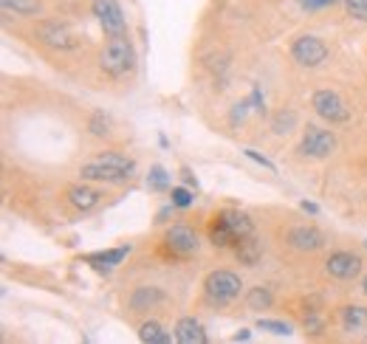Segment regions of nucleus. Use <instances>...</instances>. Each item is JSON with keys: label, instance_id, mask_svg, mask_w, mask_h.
I'll return each instance as SVG.
<instances>
[{"label": "nucleus", "instance_id": "nucleus-26", "mask_svg": "<svg viewBox=\"0 0 367 344\" xmlns=\"http://www.w3.org/2000/svg\"><path fill=\"white\" fill-rule=\"evenodd\" d=\"M91 135H108L111 133V118L102 113V111H97V113L91 116Z\"/></svg>", "mask_w": 367, "mask_h": 344}, {"label": "nucleus", "instance_id": "nucleus-21", "mask_svg": "<svg viewBox=\"0 0 367 344\" xmlns=\"http://www.w3.org/2000/svg\"><path fill=\"white\" fill-rule=\"evenodd\" d=\"M271 291L268 288H263V285H257V288H251L248 294H246V305L251 308V311H265V308H271Z\"/></svg>", "mask_w": 367, "mask_h": 344}, {"label": "nucleus", "instance_id": "nucleus-17", "mask_svg": "<svg viewBox=\"0 0 367 344\" xmlns=\"http://www.w3.org/2000/svg\"><path fill=\"white\" fill-rule=\"evenodd\" d=\"M235 254H238V260H241L243 265H257V262H260V257H263V248H260L257 237H254V234H248V237H243V240H238V243H235Z\"/></svg>", "mask_w": 367, "mask_h": 344}, {"label": "nucleus", "instance_id": "nucleus-34", "mask_svg": "<svg viewBox=\"0 0 367 344\" xmlns=\"http://www.w3.org/2000/svg\"><path fill=\"white\" fill-rule=\"evenodd\" d=\"M170 209H172V206H164V209L158 212V218H155V221H158V223H164V221L170 218Z\"/></svg>", "mask_w": 367, "mask_h": 344}, {"label": "nucleus", "instance_id": "nucleus-31", "mask_svg": "<svg viewBox=\"0 0 367 344\" xmlns=\"http://www.w3.org/2000/svg\"><path fill=\"white\" fill-rule=\"evenodd\" d=\"M248 99H251V108H254V111H263V94H260V88H254Z\"/></svg>", "mask_w": 367, "mask_h": 344}, {"label": "nucleus", "instance_id": "nucleus-23", "mask_svg": "<svg viewBox=\"0 0 367 344\" xmlns=\"http://www.w3.org/2000/svg\"><path fill=\"white\" fill-rule=\"evenodd\" d=\"M147 187L153 192H167L170 189V172L164 167H153L150 175H147Z\"/></svg>", "mask_w": 367, "mask_h": 344}, {"label": "nucleus", "instance_id": "nucleus-4", "mask_svg": "<svg viewBox=\"0 0 367 344\" xmlns=\"http://www.w3.org/2000/svg\"><path fill=\"white\" fill-rule=\"evenodd\" d=\"M34 37L51 51H74V48H80V37L65 20H43V23H37Z\"/></svg>", "mask_w": 367, "mask_h": 344}, {"label": "nucleus", "instance_id": "nucleus-12", "mask_svg": "<svg viewBox=\"0 0 367 344\" xmlns=\"http://www.w3.org/2000/svg\"><path fill=\"white\" fill-rule=\"evenodd\" d=\"M164 299H167L164 291L150 288V285H141V288H136V291L130 294V308H133V311H150V308L161 305Z\"/></svg>", "mask_w": 367, "mask_h": 344}, {"label": "nucleus", "instance_id": "nucleus-8", "mask_svg": "<svg viewBox=\"0 0 367 344\" xmlns=\"http://www.w3.org/2000/svg\"><path fill=\"white\" fill-rule=\"evenodd\" d=\"M311 105H314V111L317 116H322L325 121H331V124H342V121H348V108H345V102L339 99V94H334V91H317L314 94V99H311Z\"/></svg>", "mask_w": 367, "mask_h": 344}, {"label": "nucleus", "instance_id": "nucleus-30", "mask_svg": "<svg viewBox=\"0 0 367 344\" xmlns=\"http://www.w3.org/2000/svg\"><path fill=\"white\" fill-rule=\"evenodd\" d=\"M294 118H297V116L291 113V111H288V113H280V118L274 121V133H288L291 124H294Z\"/></svg>", "mask_w": 367, "mask_h": 344}, {"label": "nucleus", "instance_id": "nucleus-3", "mask_svg": "<svg viewBox=\"0 0 367 344\" xmlns=\"http://www.w3.org/2000/svg\"><path fill=\"white\" fill-rule=\"evenodd\" d=\"M241 291H243L241 277L235 271H226V268H218L204 279V296L212 305H229L241 296Z\"/></svg>", "mask_w": 367, "mask_h": 344}, {"label": "nucleus", "instance_id": "nucleus-22", "mask_svg": "<svg viewBox=\"0 0 367 344\" xmlns=\"http://www.w3.org/2000/svg\"><path fill=\"white\" fill-rule=\"evenodd\" d=\"M0 6L6 11H14V14H23V17H31L40 11V0H0Z\"/></svg>", "mask_w": 367, "mask_h": 344}, {"label": "nucleus", "instance_id": "nucleus-32", "mask_svg": "<svg viewBox=\"0 0 367 344\" xmlns=\"http://www.w3.org/2000/svg\"><path fill=\"white\" fill-rule=\"evenodd\" d=\"M300 209H302V212H308V215H319V206H317V204H311V201H302V204H300Z\"/></svg>", "mask_w": 367, "mask_h": 344}, {"label": "nucleus", "instance_id": "nucleus-36", "mask_svg": "<svg viewBox=\"0 0 367 344\" xmlns=\"http://www.w3.org/2000/svg\"><path fill=\"white\" fill-rule=\"evenodd\" d=\"M365 294H367V277H365Z\"/></svg>", "mask_w": 367, "mask_h": 344}, {"label": "nucleus", "instance_id": "nucleus-28", "mask_svg": "<svg viewBox=\"0 0 367 344\" xmlns=\"http://www.w3.org/2000/svg\"><path fill=\"white\" fill-rule=\"evenodd\" d=\"M243 152H246V158H251L254 164H260V167H265L268 172H277V164H274L271 158H265V155H260L257 150H243Z\"/></svg>", "mask_w": 367, "mask_h": 344}, {"label": "nucleus", "instance_id": "nucleus-6", "mask_svg": "<svg viewBox=\"0 0 367 344\" xmlns=\"http://www.w3.org/2000/svg\"><path fill=\"white\" fill-rule=\"evenodd\" d=\"M91 11L97 14V20H99V26L105 28L108 37L127 34V20H124V11L119 0H94Z\"/></svg>", "mask_w": 367, "mask_h": 344}, {"label": "nucleus", "instance_id": "nucleus-27", "mask_svg": "<svg viewBox=\"0 0 367 344\" xmlns=\"http://www.w3.org/2000/svg\"><path fill=\"white\" fill-rule=\"evenodd\" d=\"M345 6H348V14L354 20L367 23V0H345Z\"/></svg>", "mask_w": 367, "mask_h": 344}, {"label": "nucleus", "instance_id": "nucleus-15", "mask_svg": "<svg viewBox=\"0 0 367 344\" xmlns=\"http://www.w3.org/2000/svg\"><path fill=\"white\" fill-rule=\"evenodd\" d=\"M218 218L226 223V229L232 231L235 243H238V240H243V237H248V234H254V226H251L248 215H243V212H221Z\"/></svg>", "mask_w": 367, "mask_h": 344}, {"label": "nucleus", "instance_id": "nucleus-20", "mask_svg": "<svg viewBox=\"0 0 367 344\" xmlns=\"http://www.w3.org/2000/svg\"><path fill=\"white\" fill-rule=\"evenodd\" d=\"M209 240H212V245H218V248H226V245H235V237H232V231L226 229V223L215 215V221H212V226H209Z\"/></svg>", "mask_w": 367, "mask_h": 344}, {"label": "nucleus", "instance_id": "nucleus-9", "mask_svg": "<svg viewBox=\"0 0 367 344\" xmlns=\"http://www.w3.org/2000/svg\"><path fill=\"white\" fill-rule=\"evenodd\" d=\"M164 245L175 257H190V254L198 251L201 240H198V234L190 229V226H172V229H167V234H164Z\"/></svg>", "mask_w": 367, "mask_h": 344}, {"label": "nucleus", "instance_id": "nucleus-25", "mask_svg": "<svg viewBox=\"0 0 367 344\" xmlns=\"http://www.w3.org/2000/svg\"><path fill=\"white\" fill-rule=\"evenodd\" d=\"M257 331H268L274 336H288L291 333V325L288 322H280V319H260L257 322Z\"/></svg>", "mask_w": 367, "mask_h": 344}, {"label": "nucleus", "instance_id": "nucleus-10", "mask_svg": "<svg viewBox=\"0 0 367 344\" xmlns=\"http://www.w3.org/2000/svg\"><path fill=\"white\" fill-rule=\"evenodd\" d=\"M325 268H328V274L336 277V279H356L359 271H362V257L354 254V251H336V254L328 257Z\"/></svg>", "mask_w": 367, "mask_h": 344}, {"label": "nucleus", "instance_id": "nucleus-13", "mask_svg": "<svg viewBox=\"0 0 367 344\" xmlns=\"http://www.w3.org/2000/svg\"><path fill=\"white\" fill-rule=\"evenodd\" d=\"M288 243L300 251H317L322 245V234L317 229H308V226H294L288 231Z\"/></svg>", "mask_w": 367, "mask_h": 344}, {"label": "nucleus", "instance_id": "nucleus-29", "mask_svg": "<svg viewBox=\"0 0 367 344\" xmlns=\"http://www.w3.org/2000/svg\"><path fill=\"white\" fill-rule=\"evenodd\" d=\"M305 11H319V9H328V6H334V3H339V0H297Z\"/></svg>", "mask_w": 367, "mask_h": 344}, {"label": "nucleus", "instance_id": "nucleus-7", "mask_svg": "<svg viewBox=\"0 0 367 344\" xmlns=\"http://www.w3.org/2000/svg\"><path fill=\"white\" fill-rule=\"evenodd\" d=\"M300 150H302V155H308V158H328V155L336 150V135H334L331 130H322V127L308 124Z\"/></svg>", "mask_w": 367, "mask_h": 344}, {"label": "nucleus", "instance_id": "nucleus-33", "mask_svg": "<svg viewBox=\"0 0 367 344\" xmlns=\"http://www.w3.org/2000/svg\"><path fill=\"white\" fill-rule=\"evenodd\" d=\"M181 175H184V181H187V187H192V189H198V181H195V175H192L190 170H181Z\"/></svg>", "mask_w": 367, "mask_h": 344}, {"label": "nucleus", "instance_id": "nucleus-5", "mask_svg": "<svg viewBox=\"0 0 367 344\" xmlns=\"http://www.w3.org/2000/svg\"><path fill=\"white\" fill-rule=\"evenodd\" d=\"M291 57L305 68H317V65H322L328 60V45L314 34H300L291 43Z\"/></svg>", "mask_w": 367, "mask_h": 344}, {"label": "nucleus", "instance_id": "nucleus-11", "mask_svg": "<svg viewBox=\"0 0 367 344\" xmlns=\"http://www.w3.org/2000/svg\"><path fill=\"white\" fill-rule=\"evenodd\" d=\"M175 342L181 344H207V331L195 316H181L175 322Z\"/></svg>", "mask_w": 367, "mask_h": 344}, {"label": "nucleus", "instance_id": "nucleus-18", "mask_svg": "<svg viewBox=\"0 0 367 344\" xmlns=\"http://www.w3.org/2000/svg\"><path fill=\"white\" fill-rule=\"evenodd\" d=\"M130 254V245H119V248H111V251H102V254H91L88 257V262L91 265H105V268H111V265H119L124 257Z\"/></svg>", "mask_w": 367, "mask_h": 344}, {"label": "nucleus", "instance_id": "nucleus-14", "mask_svg": "<svg viewBox=\"0 0 367 344\" xmlns=\"http://www.w3.org/2000/svg\"><path fill=\"white\" fill-rule=\"evenodd\" d=\"M342 328H345L348 333L367 336V308H359V305L342 308Z\"/></svg>", "mask_w": 367, "mask_h": 344}, {"label": "nucleus", "instance_id": "nucleus-16", "mask_svg": "<svg viewBox=\"0 0 367 344\" xmlns=\"http://www.w3.org/2000/svg\"><path fill=\"white\" fill-rule=\"evenodd\" d=\"M68 201H71V206H77L80 212H88V209H94V206L99 204V192L91 189V187H85V184H80V187H71V189H68Z\"/></svg>", "mask_w": 367, "mask_h": 344}, {"label": "nucleus", "instance_id": "nucleus-35", "mask_svg": "<svg viewBox=\"0 0 367 344\" xmlns=\"http://www.w3.org/2000/svg\"><path fill=\"white\" fill-rule=\"evenodd\" d=\"M251 339V333L248 331H241V333H235V342H248Z\"/></svg>", "mask_w": 367, "mask_h": 344}, {"label": "nucleus", "instance_id": "nucleus-24", "mask_svg": "<svg viewBox=\"0 0 367 344\" xmlns=\"http://www.w3.org/2000/svg\"><path fill=\"white\" fill-rule=\"evenodd\" d=\"M192 204H195L192 187H172V206H178V209H190Z\"/></svg>", "mask_w": 367, "mask_h": 344}, {"label": "nucleus", "instance_id": "nucleus-1", "mask_svg": "<svg viewBox=\"0 0 367 344\" xmlns=\"http://www.w3.org/2000/svg\"><path fill=\"white\" fill-rule=\"evenodd\" d=\"M136 172V161L122 152H99L91 161L80 167L82 181H99V184H124Z\"/></svg>", "mask_w": 367, "mask_h": 344}, {"label": "nucleus", "instance_id": "nucleus-2", "mask_svg": "<svg viewBox=\"0 0 367 344\" xmlns=\"http://www.w3.org/2000/svg\"><path fill=\"white\" fill-rule=\"evenodd\" d=\"M99 65H102V71H105L108 77H114V79H119V77L130 74V71L136 68V51H133V45H130L127 34H116V37H111V40L105 43V48H102V54H99Z\"/></svg>", "mask_w": 367, "mask_h": 344}, {"label": "nucleus", "instance_id": "nucleus-19", "mask_svg": "<svg viewBox=\"0 0 367 344\" xmlns=\"http://www.w3.org/2000/svg\"><path fill=\"white\" fill-rule=\"evenodd\" d=\"M138 339L147 344H170V333L158 322H144L138 328Z\"/></svg>", "mask_w": 367, "mask_h": 344}]
</instances>
